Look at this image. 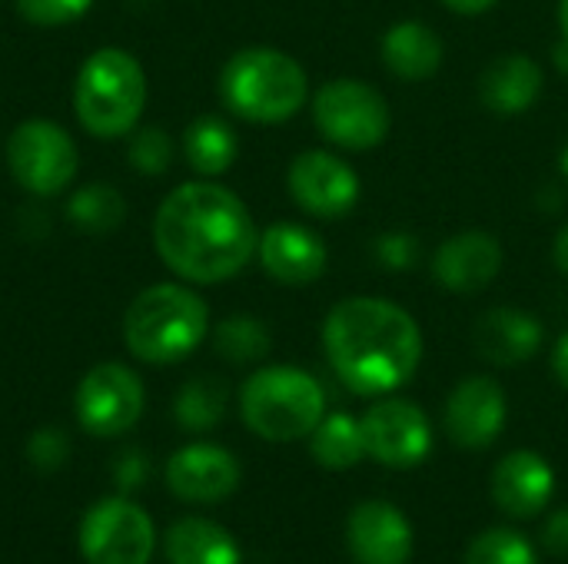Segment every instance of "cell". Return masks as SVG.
<instances>
[{
    "label": "cell",
    "instance_id": "1",
    "mask_svg": "<svg viewBox=\"0 0 568 564\" xmlns=\"http://www.w3.org/2000/svg\"><path fill=\"white\" fill-rule=\"evenodd\" d=\"M153 243L160 259L190 283H223L256 253V226L243 199L216 183L173 189L156 219Z\"/></svg>",
    "mask_w": 568,
    "mask_h": 564
},
{
    "label": "cell",
    "instance_id": "2",
    "mask_svg": "<svg viewBox=\"0 0 568 564\" xmlns=\"http://www.w3.org/2000/svg\"><path fill=\"white\" fill-rule=\"evenodd\" d=\"M323 346L336 376L359 396H386L406 386L423 359V332L396 302L356 296L333 306Z\"/></svg>",
    "mask_w": 568,
    "mask_h": 564
},
{
    "label": "cell",
    "instance_id": "3",
    "mask_svg": "<svg viewBox=\"0 0 568 564\" xmlns=\"http://www.w3.org/2000/svg\"><path fill=\"white\" fill-rule=\"evenodd\" d=\"M210 329L206 302L173 283L143 289L123 319V339L130 352L153 366H170L186 359Z\"/></svg>",
    "mask_w": 568,
    "mask_h": 564
},
{
    "label": "cell",
    "instance_id": "4",
    "mask_svg": "<svg viewBox=\"0 0 568 564\" xmlns=\"http://www.w3.org/2000/svg\"><path fill=\"white\" fill-rule=\"evenodd\" d=\"M220 93L250 123H283L306 103V70L283 50L250 47L223 66Z\"/></svg>",
    "mask_w": 568,
    "mask_h": 564
},
{
    "label": "cell",
    "instance_id": "5",
    "mask_svg": "<svg viewBox=\"0 0 568 564\" xmlns=\"http://www.w3.org/2000/svg\"><path fill=\"white\" fill-rule=\"evenodd\" d=\"M243 422L266 442H296L313 435L326 416L323 386L293 366H270L246 379L240 392Z\"/></svg>",
    "mask_w": 568,
    "mask_h": 564
},
{
    "label": "cell",
    "instance_id": "6",
    "mask_svg": "<svg viewBox=\"0 0 568 564\" xmlns=\"http://www.w3.org/2000/svg\"><path fill=\"white\" fill-rule=\"evenodd\" d=\"M146 103V76L140 63L116 47L97 50L77 73L73 106L80 123L100 136L113 140L133 130Z\"/></svg>",
    "mask_w": 568,
    "mask_h": 564
},
{
    "label": "cell",
    "instance_id": "7",
    "mask_svg": "<svg viewBox=\"0 0 568 564\" xmlns=\"http://www.w3.org/2000/svg\"><path fill=\"white\" fill-rule=\"evenodd\" d=\"M316 130L343 150H373L389 133V103L366 80H333L313 100Z\"/></svg>",
    "mask_w": 568,
    "mask_h": 564
},
{
    "label": "cell",
    "instance_id": "8",
    "mask_svg": "<svg viewBox=\"0 0 568 564\" xmlns=\"http://www.w3.org/2000/svg\"><path fill=\"white\" fill-rule=\"evenodd\" d=\"M156 532L130 499H103L80 522V552L90 564H150Z\"/></svg>",
    "mask_w": 568,
    "mask_h": 564
},
{
    "label": "cell",
    "instance_id": "9",
    "mask_svg": "<svg viewBox=\"0 0 568 564\" xmlns=\"http://www.w3.org/2000/svg\"><path fill=\"white\" fill-rule=\"evenodd\" d=\"M7 163L23 189L37 196H53L67 189L77 176V146L57 123L27 120L10 133Z\"/></svg>",
    "mask_w": 568,
    "mask_h": 564
},
{
    "label": "cell",
    "instance_id": "10",
    "mask_svg": "<svg viewBox=\"0 0 568 564\" xmlns=\"http://www.w3.org/2000/svg\"><path fill=\"white\" fill-rule=\"evenodd\" d=\"M363 445L366 455L389 469H413L433 449V425L426 412L406 399H383L363 419Z\"/></svg>",
    "mask_w": 568,
    "mask_h": 564
},
{
    "label": "cell",
    "instance_id": "11",
    "mask_svg": "<svg viewBox=\"0 0 568 564\" xmlns=\"http://www.w3.org/2000/svg\"><path fill=\"white\" fill-rule=\"evenodd\" d=\"M77 419L87 432L93 435H120L136 425L143 412V386L140 379L120 366V362H103L83 376L77 386Z\"/></svg>",
    "mask_w": 568,
    "mask_h": 564
},
{
    "label": "cell",
    "instance_id": "12",
    "mask_svg": "<svg viewBox=\"0 0 568 564\" xmlns=\"http://www.w3.org/2000/svg\"><path fill=\"white\" fill-rule=\"evenodd\" d=\"M286 180L293 199L320 219H343L359 203V176L326 150L300 153Z\"/></svg>",
    "mask_w": 568,
    "mask_h": 564
},
{
    "label": "cell",
    "instance_id": "13",
    "mask_svg": "<svg viewBox=\"0 0 568 564\" xmlns=\"http://www.w3.org/2000/svg\"><path fill=\"white\" fill-rule=\"evenodd\" d=\"M506 392L489 376L459 382L446 402V432L459 449H489L506 429Z\"/></svg>",
    "mask_w": 568,
    "mask_h": 564
},
{
    "label": "cell",
    "instance_id": "14",
    "mask_svg": "<svg viewBox=\"0 0 568 564\" xmlns=\"http://www.w3.org/2000/svg\"><path fill=\"white\" fill-rule=\"evenodd\" d=\"M166 485L183 502L213 505L236 492L240 485V462L220 445H186L166 462Z\"/></svg>",
    "mask_w": 568,
    "mask_h": 564
},
{
    "label": "cell",
    "instance_id": "15",
    "mask_svg": "<svg viewBox=\"0 0 568 564\" xmlns=\"http://www.w3.org/2000/svg\"><path fill=\"white\" fill-rule=\"evenodd\" d=\"M349 555L359 564H409L413 529L389 502H363L346 525Z\"/></svg>",
    "mask_w": 568,
    "mask_h": 564
},
{
    "label": "cell",
    "instance_id": "16",
    "mask_svg": "<svg viewBox=\"0 0 568 564\" xmlns=\"http://www.w3.org/2000/svg\"><path fill=\"white\" fill-rule=\"evenodd\" d=\"M503 269V246L489 233H456L449 236L433 259V276L449 289L463 296L483 293Z\"/></svg>",
    "mask_w": 568,
    "mask_h": 564
},
{
    "label": "cell",
    "instance_id": "17",
    "mask_svg": "<svg viewBox=\"0 0 568 564\" xmlns=\"http://www.w3.org/2000/svg\"><path fill=\"white\" fill-rule=\"evenodd\" d=\"M260 263L263 269L276 279V283H286V286H306V283H316L326 269V246L323 239L306 229V226H296V223H276L270 226L260 243Z\"/></svg>",
    "mask_w": 568,
    "mask_h": 564
},
{
    "label": "cell",
    "instance_id": "18",
    "mask_svg": "<svg viewBox=\"0 0 568 564\" xmlns=\"http://www.w3.org/2000/svg\"><path fill=\"white\" fill-rule=\"evenodd\" d=\"M556 492L552 465L536 452H509L493 472V499L513 519L539 515Z\"/></svg>",
    "mask_w": 568,
    "mask_h": 564
},
{
    "label": "cell",
    "instance_id": "19",
    "mask_svg": "<svg viewBox=\"0 0 568 564\" xmlns=\"http://www.w3.org/2000/svg\"><path fill=\"white\" fill-rule=\"evenodd\" d=\"M473 342L476 352L496 366H519L526 359H532L542 346V322L523 309H489L479 316L476 329H473Z\"/></svg>",
    "mask_w": 568,
    "mask_h": 564
},
{
    "label": "cell",
    "instance_id": "20",
    "mask_svg": "<svg viewBox=\"0 0 568 564\" xmlns=\"http://www.w3.org/2000/svg\"><path fill=\"white\" fill-rule=\"evenodd\" d=\"M542 96V66L526 53L493 60L479 80V100L496 116H523Z\"/></svg>",
    "mask_w": 568,
    "mask_h": 564
},
{
    "label": "cell",
    "instance_id": "21",
    "mask_svg": "<svg viewBox=\"0 0 568 564\" xmlns=\"http://www.w3.org/2000/svg\"><path fill=\"white\" fill-rule=\"evenodd\" d=\"M379 53H383V63L389 66V73H396L399 80H409V83L429 80L443 66V40L423 20L393 23L379 43Z\"/></svg>",
    "mask_w": 568,
    "mask_h": 564
},
{
    "label": "cell",
    "instance_id": "22",
    "mask_svg": "<svg viewBox=\"0 0 568 564\" xmlns=\"http://www.w3.org/2000/svg\"><path fill=\"white\" fill-rule=\"evenodd\" d=\"M166 558L170 564H240L236 539L206 522V519H183L166 532Z\"/></svg>",
    "mask_w": 568,
    "mask_h": 564
},
{
    "label": "cell",
    "instance_id": "23",
    "mask_svg": "<svg viewBox=\"0 0 568 564\" xmlns=\"http://www.w3.org/2000/svg\"><path fill=\"white\" fill-rule=\"evenodd\" d=\"M313 459L329 469V472H346L353 469L363 455H366V445H363V429L353 416L346 412H333V416H323V422L313 429Z\"/></svg>",
    "mask_w": 568,
    "mask_h": 564
},
{
    "label": "cell",
    "instance_id": "24",
    "mask_svg": "<svg viewBox=\"0 0 568 564\" xmlns=\"http://www.w3.org/2000/svg\"><path fill=\"white\" fill-rule=\"evenodd\" d=\"M186 160L203 176L226 173L236 160V133L230 130V123H223L220 116H200L186 130Z\"/></svg>",
    "mask_w": 568,
    "mask_h": 564
},
{
    "label": "cell",
    "instance_id": "25",
    "mask_svg": "<svg viewBox=\"0 0 568 564\" xmlns=\"http://www.w3.org/2000/svg\"><path fill=\"white\" fill-rule=\"evenodd\" d=\"M226 412V386L220 379H193L176 396V422L190 432L213 429Z\"/></svg>",
    "mask_w": 568,
    "mask_h": 564
},
{
    "label": "cell",
    "instance_id": "26",
    "mask_svg": "<svg viewBox=\"0 0 568 564\" xmlns=\"http://www.w3.org/2000/svg\"><path fill=\"white\" fill-rule=\"evenodd\" d=\"M216 352L230 362H256L270 352V332L253 316H230L216 329Z\"/></svg>",
    "mask_w": 568,
    "mask_h": 564
},
{
    "label": "cell",
    "instance_id": "27",
    "mask_svg": "<svg viewBox=\"0 0 568 564\" xmlns=\"http://www.w3.org/2000/svg\"><path fill=\"white\" fill-rule=\"evenodd\" d=\"M466 564H539V555L513 529H489L469 545Z\"/></svg>",
    "mask_w": 568,
    "mask_h": 564
},
{
    "label": "cell",
    "instance_id": "28",
    "mask_svg": "<svg viewBox=\"0 0 568 564\" xmlns=\"http://www.w3.org/2000/svg\"><path fill=\"white\" fill-rule=\"evenodd\" d=\"M123 216V199L110 186H87L70 199V219L90 233L113 229Z\"/></svg>",
    "mask_w": 568,
    "mask_h": 564
},
{
    "label": "cell",
    "instance_id": "29",
    "mask_svg": "<svg viewBox=\"0 0 568 564\" xmlns=\"http://www.w3.org/2000/svg\"><path fill=\"white\" fill-rule=\"evenodd\" d=\"M17 13L37 27H60L90 10L93 0H13Z\"/></svg>",
    "mask_w": 568,
    "mask_h": 564
},
{
    "label": "cell",
    "instance_id": "30",
    "mask_svg": "<svg viewBox=\"0 0 568 564\" xmlns=\"http://www.w3.org/2000/svg\"><path fill=\"white\" fill-rule=\"evenodd\" d=\"M170 156L173 150L163 130H143L130 143V160L140 173H163L170 166Z\"/></svg>",
    "mask_w": 568,
    "mask_h": 564
},
{
    "label": "cell",
    "instance_id": "31",
    "mask_svg": "<svg viewBox=\"0 0 568 564\" xmlns=\"http://www.w3.org/2000/svg\"><path fill=\"white\" fill-rule=\"evenodd\" d=\"M27 455H30V462H33L40 472H57V469L67 462V455H70L67 435L57 432V429H43V432H37V435L30 439Z\"/></svg>",
    "mask_w": 568,
    "mask_h": 564
},
{
    "label": "cell",
    "instance_id": "32",
    "mask_svg": "<svg viewBox=\"0 0 568 564\" xmlns=\"http://www.w3.org/2000/svg\"><path fill=\"white\" fill-rule=\"evenodd\" d=\"M379 256H383L386 266L406 269L416 259V239H409V236H386V239H379Z\"/></svg>",
    "mask_w": 568,
    "mask_h": 564
},
{
    "label": "cell",
    "instance_id": "33",
    "mask_svg": "<svg viewBox=\"0 0 568 564\" xmlns=\"http://www.w3.org/2000/svg\"><path fill=\"white\" fill-rule=\"evenodd\" d=\"M542 542H546V548L552 555H568V509L549 519V525L542 532Z\"/></svg>",
    "mask_w": 568,
    "mask_h": 564
},
{
    "label": "cell",
    "instance_id": "34",
    "mask_svg": "<svg viewBox=\"0 0 568 564\" xmlns=\"http://www.w3.org/2000/svg\"><path fill=\"white\" fill-rule=\"evenodd\" d=\"M453 13H466V17H476V13H486L493 10L499 0H443Z\"/></svg>",
    "mask_w": 568,
    "mask_h": 564
},
{
    "label": "cell",
    "instance_id": "35",
    "mask_svg": "<svg viewBox=\"0 0 568 564\" xmlns=\"http://www.w3.org/2000/svg\"><path fill=\"white\" fill-rule=\"evenodd\" d=\"M552 369H556V379H559V386L568 392V332L559 339V346H556V356H552Z\"/></svg>",
    "mask_w": 568,
    "mask_h": 564
},
{
    "label": "cell",
    "instance_id": "36",
    "mask_svg": "<svg viewBox=\"0 0 568 564\" xmlns=\"http://www.w3.org/2000/svg\"><path fill=\"white\" fill-rule=\"evenodd\" d=\"M140 475H143V462H140V455H130V459H123V465H120V485L126 489H133L136 482H140Z\"/></svg>",
    "mask_w": 568,
    "mask_h": 564
},
{
    "label": "cell",
    "instance_id": "37",
    "mask_svg": "<svg viewBox=\"0 0 568 564\" xmlns=\"http://www.w3.org/2000/svg\"><path fill=\"white\" fill-rule=\"evenodd\" d=\"M556 266L568 276V223L559 229V236H556Z\"/></svg>",
    "mask_w": 568,
    "mask_h": 564
},
{
    "label": "cell",
    "instance_id": "38",
    "mask_svg": "<svg viewBox=\"0 0 568 564\" xmlns=\"http://www.w3.org/2000/svg\"><path fill=\"white\" fill-rule=\"evenodd\" d=\"M559 27H562V37L568 43V0H559Z\"/></svg>",
    "mask_w": 568,
    "mask_h": 564
},
{
    "label": "cell",
    "instance_id": "39",
    "mask_svg": "<svg viewBox=\"0 0 568 564\" xmlns=\"http://www.w3.org/2000/svg\"><path fill=\"white\" fill-rule=\"evenodd\" d=\"M562 173L568 176V146H566V153H562Z\"/></svg>",
    "mask_w": 568,
    "mask_h": 564
}]
</instances>
